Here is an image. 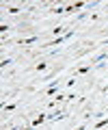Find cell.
Listing matches in <instances>:
<instances>
[{
	"label": "cell",
	"mask_w": 108,
	"mask_h": 130,
	"mask_svg": "<svg viewBox=\"0 0 108 130\" xmlns=\"http://www.w3.org/2000/svg\"><path fill=\"white\" fill-rule=\"evenodd\" d=\"M0 30H2V35H7V32H11V26H7V24H2V26H0Z\"/></svg>",
	"instance_id": "cell-16"
},
{
	"label": "cell",
	"mask_w": 108,
	"mask_h": 130,
	"mask_svg": "<svg viewBox=\"0 0 108 130\" xmlns=\"http://www.w3.org/2000/svg\"><path fill=\"white\" fill-rule=\"evenodd\" d=\"M76 80H78V78H76V76H71V78L67 80V85H65V87H67V89H71V87L76 85Z\"/></svg>",
	"instance_id": "cell-13"
},
{
	"label": "cell",
	"mask_w": 108,
	"mask_h": 130,
	"mask_svg": "<svg viewBox=\"0 0 108 130\" xmlns=\"http://www.w3.org/2000/svg\"><path fill=\"white\" fill-rule=\"evenodd\" d=\"M87 18H89V13H80L78 18H76V24H80V22H84Z\"/></svg>",
	"instance_id": "cell-12"
},
{
	"label": "cell",
	"mask_w": 108,
	"mask_h": 130,
	"mask_svg": "<svg viewBox=\"0 0 108 130\" xmlns=\"http://www.w3.org/2000/svg\"><path fill=\"white\" fill-rule=\"evenodd\" d=\"M69 117V111L65 108H54L52 113H48V121H56V119H67Z\"/></svg>",
	"instance_id": "cell-2"
},
{
	"label": "cell",
	"mask_w": 108,
	"mask_h": 130,
	"mask_svg": "<svg viewBox=\"0 0 108 130\" xmlns=\"http://www.w3.org/2000/svg\"><path fill=\"white\" fill-rule=\"evenodd\" d=\"M52 13H58V15H61V13H65V7L56 5V7H54V9H52Z\"/></svg>",
	"instance_id": "cell-11"
},
{
	"label": "cell",
	"mask_w": 108,
	"mask_h": 130,
	"mask_svg": "<svg viewBox=\"0 0 108 130\" xmlns=\"http://www.w3.org/2000/svg\"><path fill=\"white\" fill-rule=\"evenodd\" d=\"M61 54V48H54V50H50V56H58Z\"/></svg>",
	"instance_id": "cell-17"
},
{
	"label": "cell",
	"mask_w": 108,
	"mask_h": 130,
	"mask_svg": "<svg viewBox=\"0 0 108 130\" xmlns=\"http://www.w3.org/2000/svg\"><path fill=\"white\" fill-rule=\"evenodd\" d=\"M35 70H37V72H46L48 70V61H39V63L35 65Z\"/></svg>",
	"instance_id": "cell-9"
},
{
	"label": "cell",
	"mask_w": 108,
	"mask_h": 130,
	"mask_svg": "<svg viewBox=\"0 0 108 130\" xmlns=\"http://www.w3.org/2000/svg\"><path fill=\"white\" fill-rule=\"evenodd\" d=\"M91 70H93V65H91V63H87V65H82V67H78V70H74V72H71V76L80 78V76H87Z\"/></svg>",
	"instance_id": "cell-3"
},
{
	"label": "cell",
	"mask_w": 108,
	"mask_h": 130,
	"mask_svg": "<svg viewBox=\"0 0 108 130\" xmlns=\"http://www.w3.org/2000/svg\"><path fill=\"white\" fill-rule=\"evenodd\" d=\"M15 108H17V102H13V104H2V113H13Z\"/></svg>",
	"instance_id": "cell-6"
},
{
	"label": "cell",
	"mask_w": 108,
	"mask_h": 130,
	"mask_svg": "<svg viewBox=\"0 0 108 130\" xmlns=\"http://www.w3.org/2000/svg\"><path fill=\"white\" fill-rule=\"evenodd\" d=\"M106 126H108V117H104V119H99L97 124L93 126V130H102V128H106Z\"/></svg>",
	"instance_id": "cell-7"
},
{
	"label": "cell",
	"mask_w": 108,
	"mask_h": 130,
	"mask_svg": "<svg viewBox=\"0 0 108 130\" xmlns=\"http://www.w3.org/2000/svg\"><path fill=\"white\" fill-rule=\"evenodd\" d=\"M74 100H76V93H67L65 102H67V104H71V102H74Z\"/></svg>",
	"instance_id": "cell-15"
},
{
	"label": "cell",
	"mask_w": 108,
	"mask_h": 130,
	"mask_svg": "<svg viewBox=\"0 0 108 130\" xmlns=\"http://www.w3.org/2000/svg\"><path fill=\"white\" fill-rule=\"evenodd\" d=\"M56 74H58V70H54V72H50V74L41 76V78H39V80H41V83H50V78H54V76H56Z\"/></svg>",
	"instance_id": "cell-8"
},
{
	"label": "cell",
	"mask_w": 108,
	"mask_h": 130,
	"mask_svg": "<svg viewBox=\"0 0 108 130\" xmlns=\"http://www.w3.org/2000/svg\"><path fill=\"white\" fill-rule=\"evenodd\" d=\"M39 41V37L35 35V37H24V39H19L17 43H22V46H33V43H37Z\"/></svg>",
	"instance_id": "cell-5"
},
{
	"label": "cell",
	"mask_w": 108,
	"mask_h": 130,
	"mask_svg": "<svg viewBox=\"0 0 108 130\" xmlns=\"http://www.w3.org/2000/svg\"><path fill=\"white\" fill-rule=\"evenodd\" d=\"M89 20H91V22H97V20H99V13H91Z\"/></svg>",
	"instance_id": "cell-18"
},
{
	"label": "cell",
	"mask_w": 108,
	"mask_h": 130,
	"mask_svg": "<svg viewBox=\"0 0 108 130\" xmlns=\"http://www.w3.org/2000/svg\"><path fill=\"white\" fill-rule=\"evenodd\" d=\"M76 130H89V126H87V124H80V126H78Z\"/></svg>",
	"instance_id": "cell-19"
},
{
	"label": "cell",
	"mask_w": 108,
	"mask_h": 130,
	"mask_svg": "<svg viewBox=\"0 0 108 130\" xmlns=\"http://www.w3.org/2000/svg\"><path fill=\"white\" fill-rule=\"evenodd\" d=\"M43 121H48V113H43V111H41V113H39V115L33 119V124H30V126H33V128H39Z\"/></svg>",
	"instance_id": "cell-4"
},
{
	"label": "cell",
	"mask_w": 108,
	"mask_h": 130,
	"mask_svg": "<svg viewBox=\"0 0 108 130\" xmlns=\"http://www.w3.org/2000/svg\"><path fill=\"white\" fill-rule=\"evenodd\" d=\"M106 91H108V85H106Z\"/></svg>",
	"instance_id": "cell-21"
},
{
	"label": "cell",
	"mask_w": 108,
	"mask_h": 130,
	"mask_svg": "<svg viewBox=\"0 0 108 130\" xmlns=\"http://www.w3.org/2000/svg\"><path fill=\"white\" fill-rule=\"evenodd\" d=\"M7 11H9V13H22L19 7H7Z\"/></svg>",
	"instance_id": "cell-14"
},
{
	"label": "cell",
	"mask_w": 108,
	"mask_h": 130,
	"mask_svg": "<svg viewBox=\"0 0 108 130\" xmlns=\"http://www.w3.org/2000/svg\"><path fill=\"white\" fill-rule=\"evenodd\" d=\"M58 89H61V80H52V83L48 85L46 89H41V91H39V95H41V98L54 95V93H58Z\"/></svg>",
	"instance_id": "cell-1"
},
{
	"label": "cell",
	"mask_w": 108,
	"mask_h": 130,
	"mask_svg": "<svg viewBox=\"0 0 108 130\" xmlns=\"http://www.w3.org/2000/svg\"><path fill=\"white\" fill-rule=\"evenodd\" d=\"M11 130H19V128H11Z\"/></svg>",
	"instance_id": "cell-20"
},
{
	"label": "cell",
	"mask_w": 108,
	"mask_h": 130,
	"mask_svg": "<svg viewBox=\"0 0 108 130\" xmlns=\"http://www.w3.org/2000/svg\"><path fill=\"white\" fill-rule=\"evenodd\" d=\"M11 63H13V59H2V61H0V67H2V70H7Z\"/></svg>",
	"instance_id": "cell-10"
}]
</instances>
